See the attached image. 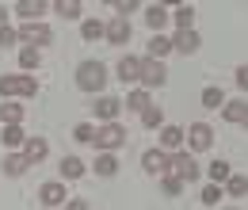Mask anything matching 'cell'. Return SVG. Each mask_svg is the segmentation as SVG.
<instances>
[{
	"label": "cell",
	"mask_w": 248,
	"mask_h": 210,
	"mask_svg": "<svg viewBox=\"0 0 248 210\" xmlns=\"http://www.w3.org/2000/svg\"><path fill=\"white\" fill-rule=\"evenodd\" d=\"M34 92H38V81H34L31 73H4L0 77V96H8V99H31Z\"/></svg>",
	"instance_id": "obj_1"
},
{
	"label": "cell",
	"mask_w": 248,
	"mask_h": 210,
	"mask_svg": "<svg viewBox=\"0 0 248 210\" xmlns=\"http://www.w3.org/2000/svg\"><path fill=\"white\" fill-rule=\"evenodd\" d=\"M16 38H19L23 46L42 50V46H50V42H54V31L46 27V23H23V27H16Z\"/></svg>",
	"instance_id": "obj_2"
},
{
	"label": "cell",
	"mask_w": 248,
	"mask_h": 210,
	"mask_svg": "<svg viewBox=\"0 0 248 210\" xmlns=\"http://www.w3.org/2000/svg\"><path fill=\"white\" fill-rule=\"evenodd\" d=\"M95 145L103 153H115L126 145V126L123 122H103V130H95Z\"/></svg>",
	"instance_id": "obj_3"
},
{
	"label": "cell",
	"mask_w": 248,
	"mask_h": 210,
	"mask_svg": "<svg viewBox=\"0 0 248 210\" xmlns=\"http://www.w3.org/2000/svg\"><path fill=\"white\" fill-rule=\"evenodd\" d=\"M164 172H168V176H176V180H195V176H199V164H195V157H191V153H168V168H164Z\"/></svg>",
	"instance_id": "obj_4"
},
{
	"label": "cell",
	"mask_w": 248,
	"mask_h": 210,
	"mask_svg": "<svg viewBox=\"0 0 248 210\" xmlns=\"http://www.w3.org/2000/svg\"><path fill=\"white\" fill-rule=\"evenodd\" d=\"M103 81H107V73H103L99 61H80V65H77V84L84 92H99Z\"/></svg>",
	"instance_id": "obj_5"
},
{
	"label": "cell",
	"mask_w": 248,
	"mask_h": 210,
	"mask_svg": "<svg viewBox=\"0 0 248 210\" xmlns=\"http://www.w3.org/2000/svg\"><path fill=\"white\" fill-rule=\"evenodd\" d=\"M164 77H168V69H164V61L141 58V73H138V81H141L145 88H160V84H164Z\"/></svg>",
	"instance_id": "obj_6"
},
{
	"label": "cell",
	"mask_w": 248,
	"mask_h": 210,
	"mask_svg": "<svg viewBox=\"0 0 248 210\" xmlns=\"http://www.w3.org/2000/svg\"><path fill=\"white\" fill-rule=\"evenodd\" d=\"M184 138H187V142H191V153H206V149H210V145H214V130H210L206 122H195V126L187 130Z\"/></svg>",
	"instance_id": "obj_7"
},
{
	"label": "cell",
	"mask_w": 248,
	"mask_h": 210,
	"mask_svg": "<svg viewBox=\"0 0 248 210\" xmlns=\"http://www.w3.org/2000/svg\"><path fill=\"white\" fill-rule=\"evenodd\" d=\"M19 153H23V161H27V164H38V161H46V157H50V142H46V138H27V142L19 145Z\"/></svg>",
	"instance_id": "obj_8"
},
{
	"label": "cell",
	"mask_w": 248,
	"mask_h": 210,
	"mask_svg": "<svg viewBox=\"0 0 248 210\" xmlns=\"http://www.w3.org/2000/svg\"><path fill=\"white\" fill-rule=\"evenodd\" d=\"M38 199H42V207L58 210L65 203V183L62 180H46V183H42V191H38Z\"/></svg>",
	"instance_id": "obj_9"
},
{
	"label": "cell",
	"mask_w": 248,
	"mask_h": 210,
	"mask_svg": "<svg viewBox=\"0 0 248 210\" xmlns=\"http://www.w3.org/2000/svg\"><path fill=\"white\" fill-rule=\"evenodd\" d=\"M168 42H172V50H180V54H195V50L202 46V42H199V31H195V27H191V31H176Z\"/></svg>",
	"instance_id": "obj_10"
},
{
	"label": "cell",
	"mask_w": 248,
	"mask_h": 210,
	"mask_svg": "<svg viewBox=\"0 0 248 210\" xmlns=\"http://www.w3.org/2000/svg\"><path fill=\"white\" fill-rule=\"evenodd\" d=\"M103 38L115 42V46L130 42V23H126V19H111V23H103Z\"/></svg>",
	"instance_id": "obj_11"
},
{
	"label": "cell",
	"mask_w": 248,
	"mask_h": 210,
	"mask_svg": "<svg viewBox=\"0 0 248 210\" xmlns=\"http://www.w3.org/2000/svg\"><path fill=\"white\" fill-rule=\"evenodd\" d=\"M141 168L153 172V176H164V168H168V153H164V149H149L145 157H141Z\"/></svg>",
	"instance_id": "obj_12"
},
{
	"label": "cell",
	"mask_w": 248,
	"mask_h": 210,
	"mask_svg": "<svg viewBox=\"0 0 248 210\" xmlns=\"http://www.w3.org/2000/svg\"><path fill=\"white\" fill-rule=\"evenodd\" d=\"M119 111H123V103H119V99H111V96L95 99V119H103V122H119Z\"/></svg>",
	"instance_id": "obj_13"
},
{
	"label": "cell",
	"mask_w": 248,
	"mask_h": 210,
	"mask_svg": "<svg viewBox=\"0 0 248 210\" xmlns=\"http://www.w3.org/2000/svg\"><path fill=\"white\" fill-rule=\"evenodd\" d=\"M221 111H225V119L237 122V126H245V122H248V103H245V96H241V99H229V103H221Z\"/></svg>",
	"instance_id": "obj_14"
},
{
	"label": "cell",
	"mask_w": 248,
	"mask_h": 210,
	"mask_svg": "<svg viewBox=\"0 0 248 210\" xmlns=\"http://www.w3.org/2000/svg\"><path fill=\"white\" fill-rule=\"evenodd\" d=\"M42 12H46V4H42V0H19V4H16V16H19L23 23H27V19L34 23Z\"/></svg>",
	"instance_id": "obj_15"
},
{
	"label": "cell",
	"mask_w": 248,
	"mask_h": 210,
	"mask_svg": "<svg viewBox=\"0 0 248 210\" xmlns=\"http://www.w3.org/2000/svg\"><path fill=\"white\" fill-rule=\"evenodd\" d=\"M0 122H4V126H19V122H23V103H16V99L0 103Z\"/></svg>",
	"instance_id": "obj_16"
},
{
	"label": "cell",
	"mask_w": 248,
	"mask_h": 210,
	"mask_svg": "<svg viewBox=\"0 0 248 210\" xmlns=\"http://www.w3.org/2000/svg\"><path fill=\"white\" fill-rule=\"evenodd\" d=\"M184 145V130L180 126H160V149H180Z\"/></svg>",
	"instance_id": "obj_17"
},
{
	"label": "cell",
	"mask_w": 248,
	"mask_h": 210,
	"mask_svg": "<svg viewBox=\"0 0 248 210\" xmlns=\"http://www.w3.org/2000/svg\"><path fill=\"white\" fill-rule=\"evenodd\" d=\"M92 168H95V176H119V157L115 153H99Z\"/></svg>",
	"instance_id": "obj_18"
},
{
	"label": "cell",
	"mask_w": 248,
	"mask_h": 210,
	"mask_svg": "<svg viewBox=\"0 0 248 210\" xmlns=\"http://www.w3.org/2000/svg\"><path fill=\"white\" fill-rule=\"evenodd\" d=\"M138 73H141V58H119V81L134 84V81H138Z\"/></svg>",
	"instance_id": "obj_19"
},
{
	"label": "cell",
	"mask_w": 248,
	"mask_h": 210,
	"mask_svg": "<svg viewBox=\"0 0 248 210\" xmlns=\"http://www.w3.org/2000/svg\"><path fill=\"white\" fill-rule=\"evenodd\" d=\"M27 168H31V164L23 161V153H8V157H4V172H8V176H27Z\"/></svg>",
	"instance_id": "obj_20"
},
{
	"label": "cell",
	"mask_w": 248,
	"mask_h": 210,
	"mask_svg": "<svg viewBox=\"0 0 248 210\" xmlns=\"http://www.w3.org/2000/svg\"><path fill=\"white\" fill-rule=\"evenodd\" d=\"M84 172H88V168H84L80 157H65V161H62V176H65V180H80Z\"/></svg>",
	"instance_id": "obj_21"
},
{
	"label": "cell",
	"mask_w": 248,
	"mask_h": 210,
	"mask_svg": "<svg viewBox=\"0 0 248 210\" xmlns=\"http://www.w3.org/2000/svg\"><path fill=\"white\" fill-rule=\"evenodd\" d=\"M168 54H172V42H168L164 34H153V38H149V58L160 61V58H168Z\"/></svg>",
	"instance_id": "obj_22"
},
{
	"label": "cell",
	"mask_w": 248,
	"mask_h": 210,
	"mask_svg": "<svg viewBox=\"0 0 248 210\" xmlns=\"http://www.w3.org/2000/svg\"><path fill=\"white\" fill-rule=\"evenodd\" d=\"M145 23H149V31H160L168 23V12H164L160 4H149V8H145Z\"/></svg>",
	"instance_id": "obj_23"
},
{
	"label": "cell",
	"mask_w": 248,
	"mask_h": 210,
	"mask_svg": "<svg viewBox=\"0 0 248 210\" xmlns=\"http://www.w3.org/2000/svg\"><path fill=\"white\" fill-rule=\"evenodd\" d=\"M141 126H145V130H160V126H164V111L149 103V107L141 111Z\"/></svg>",
	"instance_id": "obj_24"
},
{
	"label": "cell",
	"mask_w": 248,
	"mask_h": 210,
	"mask_svg": "<svg viewBox=\"0 0 248 210\" xmlns=\"http://www.w3.org/2000/svg\"><path fill=\"white\" fill-rule=\"evenodd\" d=\"M0 142H4V145H12V149H19V145L27 142V134H23V126H4Z\"/></svg>",
	"instance_id": "obj_25"
},
{
	"label": "cell",
	"mask_w": 248,
	"mask_h": 210,
	"mask_svg": "<svg viewBox=\"0 0 248 210\" xmlns=\"http://www.w3.org/2000/svg\"><path fill=\"white\" fill-rule=\"evenodd\" d=\"M225 180H229V183H225V191H229L233 199H245V195H248V176H245V172H241V176H225Z\"/></svg>",
	"instance_id": "obj_26"
},
{
	"label": "cell",
	"mask_w": 248,
	"mask_h": 210,
	"mask_svg": "<svg viewBox=\"0 0 248 210\" xmlns=\"http://www.w3.org/2000/svg\"><path fill=\"white\" fill-rule=\"evenodd\" d=\"M19 65H23V73H31V69H38V61H42V54H38V50H34V46H23V50H19Z\"/></svg>",
	"instance_id": "obj_27"
},
{
	"label": "cell",
	"mask_w": 248,
	"mask_h": 210,
	"mask_svg": "<svg viewBox=\"0 0 248 210\" xmlns=\"http://www.w3.org/2000/svg\"><path fill=\"white\" fill-rule=\"evenodd\" d=\"M126 107H134V111L141 115V111L149 107V92H145V88H134L130 96H126Z\"/></svg>",
	"instance_id": "obj_28"
},
{
	"label": "cell",
	"mask_w": 248,
	"mask_h": 210,
	"mask_svg": "<svg viewBox=\"0 0 248 210\" xmlns=\"http://www.w3.org/2000/svg\"><path fill=\"white\" fill-rule=\"evenodd\" d=\"M80 38H84V42L103 38V23H99V19H84V23H80Z\"/></svg>",
	"instance_id": "obj_29"
},
{
	"label": "cell",
	"mask_w": 248,
	"mask_h": 210,
	"mask_svg": "<svg viewBox=\"0 0 248 210\" xmlns=\"http://www.w3.org/2000/svg\"><path fill=\"white\" fill-rule=\"evenodd\" d=\"M191 23H195V8L184 4V8L176 12V31H191Z\"/></svg>",
	"instance_id": "obj_30"
},
{
	"label": "cell",
	"mask_w": 248,
	"mask_h": 210,
	"mask_svg": "<svg viewBox=\"0 0 248 210\" xmlns=\"http://www.w3.org/2000/svg\"><path fill=\"white\" fill-rule=\"evenodd\" d=\"M73 138H77L80 145H95V126H88V122H80V126L73 130Z\"/></svg>",
	"instance_id": "obj_31"
},
{
	"label": "cell",
	"mask_w": 248,
	"mask_h": 210,
	"mask_svg": "<svg viewBox=\"0 0 248 210\" xmlns=\"http://www.w3.org/2000/svg\"><path fill=\"white\" fill-rule=\"evenodd\" d=\"M221 103H225L221 88H206V92H202V107H221Z\"/></svg>",
	"instance_id": "obj_32"
},
{
	"label": "cell",
	"mask_w": 248,
	"mask_h": 210,
	"mask_svg": "<svg viewBox=\"0 0 248 210\" xmlns=\"http://www.w3.org/2000/svg\"><path fill=\"white\" fill-rule=\"evenodd\" d=\"M217 199H221V187H217V183H206V187H202V203H206V207H214Z\"/></svg>",
	"instance_id": "obj_33"
},
{
	"label": "cell",
	"mask_w": 248,
	"mask_h": 210,
	"mask_svg": "<svg viewBox=\"0 0 248 210\" xmlns=\"http://www.w3.org/2000/svg\"><path fill=\"white\" fill-rule=\"evenodd\" d=\"M58 16H65V19H77V16H80V4L65 0V4H58Z\"/></svg>",
	"instance_id": "obj_34"
},
{
	"label": "cell",
	"mask_w": 248,
	"mask_h": 210,
	"mask_svg": "<svg viewBox=\"0 0 248 210\" xmlns=\"http://www.w3.org/2000/svg\"><path fill=\"white\" fill-rule=\"evenodd\" d=\"M19 38H16V27H0V46L8 50V46H16Z\"/></svg>",
	"instance_id": "obj_35"
},
{
	"label": "cell",
	"mask_w": 248,
	"mask_h": 210,
	"mask_svg": "<svg viewBox=\"0 0 248 210\" xmlns=\"http://www.w3.org/2000/svg\"><path fill=\"white\" fill-rule=\"evenodd\" d=\"M225 176H229V164H225V161H214V164H210V180H225Z\"/></svg>",
	"instance_id": "obj_36"
},
{
	"label": "cell",
	"mask_w": 248,
	"mask_h": 210,
	"mask_svg": "<svg viewBox=\"0 0 248 210\" xmlns=\"http://www.w3.org/2000/svg\"><path fill=\"white\" fill-rule=\"evenodd\" d=\"M164 191H168V195H180V191H184V180H176V176L164 172Z\"/></svg>",
	"instance_id": "obj_37"
},
{
	"label": "cell",
	"mask_w": 248,
	"mask_h": 210,
	"mask_svg": "<svg viewBox=\"0 0 248 210\" xmlns=\"http://www.w3.org/2000/svg\"><path fill=\"white\" fill-rule=\"evenodd\" d=\"M134 8H138L134 0H115V12H119V16H130ZM119 16H115V19H119Z\"/></svg>",
	"instance_id": "obj_38"
},
{
	"label": "cell",
	"mask_w": 248,
	"mask_h": 210,
	"mask_svg": "<svg viewBox=\"0 0 248 210\" xmlns=\"http://www.w3.org/2000/svg\"><path fill=\"white\" fill-rule=\"evenodd\" d=\"M58 210H88V203H84V199H65Z\"/></svg>",
	"instance_id": "obj_39"
},
{
	"label": "cell",
	"mask_w": 248,
	"mask_h": 210,
	"mask_svg": "<svg viewBox=\"0 0 248 210\" xmlns=\"http://www.w3.org/2000/svg\"><path fill=\"white\" fill-rule=\"evenodd\" d=\"M0 27H8V8L0 4Z\"/></svg>",
	"instance_id": "obj_40"
}]
</instances>
